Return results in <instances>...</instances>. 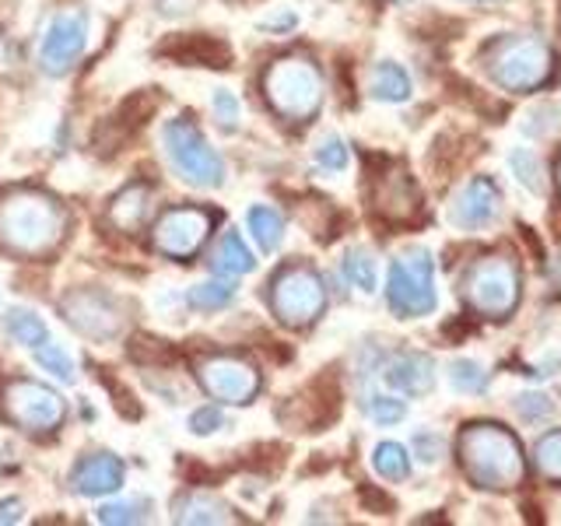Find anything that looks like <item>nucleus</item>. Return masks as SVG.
Segmentation results:
<instances>
[{
  "label": "nucleus",
  "instance_id": "72a5a7b5",
  "mask_svg": "<svg viewBox=\"0 0 561 526\" xmlns=\"http://www.w3.org/2000/svg\"><path fill=\"white\" fill-rule=\"evenodd\" d=\"M22 67H25V53H22V46H18L11 35L0 28V78H8V81H14V78H22Z\"/></svg>",
  "mask_w": 561,
  "mask_h": 526
},
{
  "label": "nucleus",
  "instance_id": "4be33fe9",
  "mask_svg": "<svg viewBox=\"0 0 561 526\" xmlns=\"http://www.w3.org/2000/svg\"><path fill=\"white\" fill-rule=\"evenodd\" d=\"M368 92H373V99H379V102H408L411 99V78H408V70H403L400 64H393V60L376 64Z\"/></svg>",
  "mask_w": 561,
  "mask_h": 526
},
{
  "label": "nucleus",
  "instance_id": "dca6fc26",
  "mask_svg": "<svg viewBox=\"0 0 561 526\" xmlns=\"http://www.w3.org/2000/svg\"><path fill=\"white\" fill-rule=\"evenodd\" d=\"M502 190L491 175H473V180L456 193L449 204V221L456 228H484L499 218Z\"/></svg>",
  "mask_w": 561,
  "mask_h": 526
},
{
  "label": "nucleus",
  "instance_id": "9d476101",
  "mask_svg": "<svg viewBox=\"0 0 561 526\" xmlns=\"http://www.w3.org/2000/svg\"><path fill=\"white\" fill-rule=\"evenodd\" d=\"M64 320L75 327L78 333L92 341H113L127 327V316H123V306L110 291L102 288H75L64 295Z\"/></svg>",
  "mask_w": 561,
  "mask_h": 526
},
{
  "label": "nucleus",
  "instance_id": "2eb2a0df",
  "mask_svg": "<svg viewBox=\"0 0 561 526\" xmlns=\"http://www.w3.org/2000/svg\"><path fill=\"white\" fill-rule=\"evenodd\" d=\"M341 411V393L333 379H316L309 382L302 393L291 397L285 408H280V421H285L288 428L295 432H316L327 421H333V414Z\"/></svg>",
  "mask_w": 561,
  "mask_h": 526
},
{
  "label": "nucleus",
  "instance_id": "c9c22d12",
  "mask_svg": "<svg viewBox=\"0 0 561 526\" xmlns=\"http://www.w3.org/2000/svg\"><path fill=\"white\" fill-rule=\"evenodd\" d=\"M316 162H320L323 169H330V172H341L347 165V145L341 137L320 140V148H316Z\"/></svg>",
  "mask_w": 561,
  "mask_h": 526
},
{
  "label": "nucleus",
  "instance_id": "0eeeda50",
  "mask_svg": "<svg viewBox=\"0 0 561 526\" xmlns=\"http://www.w3.org/2000/svg\"><path fill=\"white\" fill-rule=\"evenodd\" d=\"M162 145L172 169L180 172V180H186L190 186L201 190H215L225 183V162L221 155L204 140L201 127L193 119L180 116L169 119L162 127Z\"/></svg>",
  "mask_w": 561,
  "mask_h": 526
},
{
  "label": "nucleus",
  "instance_id": "37998d69",
  "mask_svg": "<svg viewBox=\"0 0 561 526\" xmlns=\"http://www.w3.org/2000/svg\"><path fill=\"white\" fill-rule=\"evenodd\" d=\"M554 180H558V193H561V155H558V162H554Z\"/></svg>",
  "mask_w": 561,
  "mask_h": 526
},
{
  "label": "nucleus",
  "instance_id": "f704fd0d",
  "mask_svg": "<svg viewBox=\"0 0 561 526\" xmlns=\"http://www.w3.org/2000/svg\"><path fill=\"white\" fill-rule=\"evenodd\" d=\"M365 411L376 425H397V421H403V414H408L403 400H393V397H368Z\"/></svg>",
  "mask_w": 561,
  "mask_h": 526
},
{
  "label": "nucleus",
  "instance_id": "1a4fd4ad",
  "mask_svg": "<svg viewBox=\"0 0 561 526\" xmlns=\"http://www.w3.org/2000/svg\"><path fill=\"white\" fill-rule=\"evenodd\" d=\"M386 298L400 320L428 316L438 306L435 295V267L428 253H411L390 263V281H386Z\"/></svg>",
  "mask_w": 561,
  "mask_h": 526
},
{
  "label": "nucleus",
  "instance_id": "393cba45",
  "mask_svg": "<svg viewBox=\"0 0 561 526\" xmlns=\"http://www.w3.org/2000/svg\"><path fill=\"white\" fill-rule=\"evenodd\" d=\"M4 327H8V338L18 341V344H25V347H39V344L49 341L46 323H43L32 309H11V312H8V320H4Z\"/></svg>",
  "mask_w": 561,
  "mask_h": 526
},
{
  "label": "nucleus",
  "instance_id": "f03ea898",
  "mask_svg": "<svg viewBox=\"0 0 561 526\" xmlns=\"http://www.w3.org/2000/svg\"><path fill=\"white\" fill-rule=\"evenodd\" d=\"M456 456H460L467 478L488 491L516 488L526 478V456L519 438L502 425H491V421L467 425L456 438Z\"/></svg>",
  "mask_w": 561,
  "mask_h": 526
},
{
  "label": "nucleus",
  "instance_id": "39448f33",
  "mask_svg": "<svg viewBox=\"0 0 561 526\" xmlns=\"http://www.w3.org/2000/svg\"><path fill=\"white\" fill-rule=\"evenodd\" d=\"M267 302L277 316V323H285L291 330L312 327L327 309V285L306 263H288L274 274L267 285Z\"/></svg>",
  "mask_w": 561,
  "mask_h": 526
},
{
  "label": "nucleus",
  "instance_id": "4468645a",
  "mask_svg": "<svg viewBox=\"0 0 561 526\" xmlns=\"http://www.w3.org/2000/svg\"><path fill=\"white\" fill-rule=\"evenodd\" d=\"M88 43V22L84 14H57L49 22L46 35H43V46H39V64L49 78H64L70 67L81 60Z\"/></svg>",
  "mask_w": 561,
  "mask_h": 526
},
{
  "label": "nucleus",
  "instance_id": "6e6552de",
  "mask_svg": "<svg viewBox=\"0 0 561 526\" xmlns=\"http://www.w3.org/2000/svg\"><path fill=\"white\" fill-rule=\"evenodd\" d=\"M0 403H4L8 421H14L18 428L25 432H57L67 418V403L57 390H49L46 382L35 379H11L0 393Z\"/></svg>",
  "mask_w": 561,
  "mask_h": 526
},
{
  "label": "nucleus",
  "instance_id": "a878e982",
  "mask_svg": "<svg viewBox=\"0 0 561 526\" xmlns=\"http://www.w3.org/2000/svg\"><path fill=\"white\" fill-rule=\"evenodd\" d=\"M373 467H376L379 478H386V481H408L411 456H408V449H403L400 443H379L376 453H373Z\"/></svg>",
  "mask_w": 561,
  "mask_h": 526
},
{
  "label": "nucleus",
  "instance_id": "7ed1b4c3",
  "mask_svg": "<svg viewBox=\"0 0 561 526\" xmlns=\"http://www.w3.org/2000/svg\"><path fill=\"white\" fill-rule=\"evenodd\" d=\"M481 64L505 92H537L554 75V53L537 35H499L481 53Z\"/></svg>",
  "mask_w": 561,
  "mask_h": 526
},
{
  "label": "nucleus",
  "instance_id": "412c9836",
  "mask_svg": "<svg viewBox=\"0 0 561 526\" xmlns=\"http://www.w3.org/2000/svg\"><path fill=\"white\" fill-rule=\"evenodd\" d=\"M172 519L175 523H232V508L228 502L207 495V491H190V495H180L172 502Z\"/></svg>",
  "mask_w": 561,
  "mask_h": 526
},
{
  "label": "nucleus",
  "instance_id": "5701e85b",
  "mask_svg": "<svg viewBox=\"0 0 561 526\" xmlns=\"http://www.w3.org/2000/svg\"><path fill=\"white\" fill-rule=\"evenodd\" d=\"M210 267H215L218 274H225V277H239V274H250L256 267V260H253L250 245L242 242L239 232H225L215 260H210Z\"/></svg>",
  "mask_w": 561,
  "mask_h": 526
},
{
  "label": "nucleus",
  "instance_id": "7c9ffc66",
  "mask_svg": "<svg viewBox=\"0 0 561 526\" xmlns=\"http://www.w3.org/2000/svg\"><path fill=\"white\" fill-rule=\"evenodd\" d=\"M449 382L460 393H481V390H488V373H484V365H478V362L456 358L449 365Z\"/></svg>",
  "mask_w": 561,
  "mask_h": 526
},
{
  "label": "nucleus",
  "instance_id": "a211bd4d",
  "mask_svg": "<svg viewBox=\"0 0 561 526\" xmlns=\"http://www.w3.org/2000/svg\"><path fill=\"white\" fill-rule=\"evenodd\" d=\"M386 386H393L397 393H408V397H417V393H428L432 382H435V365L428 355H421V351H400L390 362H386V373H382Z\"/></svg>",
  "mask_w": 561,
  "mask_h": 526
},
{
  "label": "nucleus",
  "instance_id": "cd10ccee",
  "mask_svg": "<svg viewBox=\"0 0 561 526\" xmlns=\"http://www.w3.org/2000/svg\"><path fill=\"white\" fill-rule=\"evenodd\" d=\"M534 467L540 478L548 481H561V428L548 432L540 438V443L534 446Z\"/></svg>",
  "mask_w": 561,
  "mask_h": 526
},
{
  "label": "nucleus",
  "instance_id": "e433bc0d",
  "mask_svg": "<svg viewBox=\"0 0 561 526\" xmlns=\"http://www.w3.org/2000/svg\"><path fill=\"white\" fill-rule=\"evenodd\" d=\"M210 105H215V119L221 123V130H236V119H239V99L228 92V88H218L215 99H210Z\"/></svg>",
  "mask_w": 561,
  "mask_h": 526
},
{
  "label": "nucleus",
  "instance_id": "aec40b11",
  "mask_svg": "<svg viewBox=\"0 0 561 526\" xmlns=\"http://www.w3.org/2000/svg\"><path fill=\"white\" fill-rule=\"evenodd\" d=\"M162 57H172L180 64H201V67H228L232 64V49L221 39H210V35H175V39L158 46Z\"/></svg>",
  "mask_w": 561,
  "mask_h": 526
},
{
  "label": "nucleus",
  "instance_id": "f8f14e48",
  "mask_svg": "<svg viewBox=\"0 0 561 526\" xmlns=\"http://www.w3.org/2000/svg\"><path fill=\"white\" fill-rule=\"evenodd\" d=\"M215 221L218 215H210L207 207H169L151 228L154 250L169 260H190L215 232Z\"/></svg>",
  "mask_w": 561,
  "mask_h": 526
},
{
  "label": "nucleus",
  "instance_id": "423d86ee",
  "mask_svg": "<svg viewBox=\"0 0 561 526\" xmlns=\"http://www.w3.org/2000/svg\"><path fill=\"white\" fill-rule=\"evenodd\" d=\"M519 267L508 256H484L463 274V302L488 320H505L519 306Z\"/></svg>",
  "mask_w": 561,
  "mask_h": 526
},
{
  "label": "nucleus",
  "instance_id": "c756f323",
  "mask_svg": "<svg viewBox=\"0 0 561 526\" xmlns=\"http://www.w3.org/2000/svg\"><path fill=\"white\" fill-rule=\"evenodd\" d=\"M344 277L355 285L358 291H376V260L373 253H365V250H351L344 256Z\"/></svg>",
  "mask_w": 561,
  "mask_h": 526
},
{
  "label": "nucleus",
  "instance_id": "473e14b6",
  "mask_svg": "<svg viewBox=\"0 0 561 526\" xmlns=\"http://www.w3.org/2000/svg\"><path fill=\"white\" fill-rule=\"evenodd\" d=\"M508 165H513V172L519 175V183H523L526 190H534V193H543L540 165H537L534 151H526V148H516L513 155H508Z\"/></svg>",
  "mask_w": 561,
  "mask_h": 526
},
{
  "label": "nucleus",
  "instance_id": "4c0bfd02",
  "mask_svg": "<svg viewBox=\"0 0 561 526\" xmlns=\"http://www.w3.org/2000/svg\"><path fill=\"white\" fill-rule=\"evenodd\" d=\"M516 411L526 421H540V418H548L554 411V403H551V397H543V393H523V397H516Z\"/></svg>",
  "mask_w": 561,
  "mask_h": 526
},
{
  "label": "nucleus",
  "instance_id": "6ab92c4d",
  "mask_svg": "<svg viewBox=\"0 0 561 526\" xmlns=\"http://www.w3.org/2000/svg\"><path fill=\"white\" fill-rule=\"evenodd\" d=\"M154 207V186L148 183H130L127 190H119L110 210H105V221H110L116 232H137L140 225L151 218Z\"/></svg>",
  "mask_w": 561,
  "mask_h": 526
},
{
  "label": "nucleus",
  "instance_id": "2f4dec72",
  "mask_svg": "<svg viewBox=\"0 0 561 526\" xmlns=\"http://www.w3.org/2000/svg\"><path fill=\"white\" fill-rule=\"evenodd\" d=\"M35 362H39L46 373H53L57 379H64V382H75V376H78V368H75V362H70L60 347H53V344H39L35 347Z\"/></svg>",
  "mask_w": 561,
  "mask_h": 526
},
{
  "label": "nucleus",
  "instance_id": "b1692460",
  "mask_svg": "<svg viewBox=\"0 0 561 526\" xmlns=\"http://www.w3.org/2000/svg\"><path fill=\"white\" fill-rule=\"evenodd\" d=\"M245 225H250V232L260 242L263 253H274L277 245H280V239H285V218H280L277 210L267 207V204L250 207V215H245Z\"/></svg>",
  "mask_w": 561,
  "mask_h": 526
},
{
  "label": "nucleus",
  "instance_id": "c85d7f7f",
  "mask_svg": "<svg viewBox=\"0 0 561 526\" xmlns=\"http://www.w3.org/2000/svg\"><path fill=\"white\" fill-rule=\"evenodd\" d=\"M151 513V502L148 499H127V502H110L99 508V523H110V526H127V523H145Z\"/></svg>",
  "mask_w": 561,
  "mask_h": 526
},
{
  "label": "nucleus",
  "instance_id": "bb28decb",
  "mask_svg": "<svg viewBox=\"0 0 561 526\" xmlns=\"http://www.w3.org/2000/svg\"><path fill=\"white\" fill-rule=\"evenodd\" d=\"M236 298V285L232 281H204V285H193L186 302L201 312H215V309H225L228 302Z\"/></svg>",
  "mask_w": 561,
  "mask_h": 526
},
{
  "label": "nucleus",
  "instance_id": "ea45409f",
  "mask_svg": "<svg viewBox=\"0 0 561 526\" xmlns=\"http://www.w3.org/2000/svg\"><path fill=\"white\" fill-rule=\"evenodd\" d=\"M414 449L421 453V460H425V464H435L438 456H443V438L421 432V435H414Z\"/></svg>",
  "mask_w": 561,
  "mask_h": 526
},
{
  "label": "nucleus",
  "instance_id": "f3484780",
  "mask_svg": "<svg viewBox=\"0 0 561 526\" xmlns=\"http://www.w3.org/2000/svg\"><path fill=\"white\" fill-rule=\"evenodd\" d=\"M123 484V460L113 453H88L70 467V488L84 499L113 495Z\"/></svg>",
  "mask_w": 561,
  "mask_h": 526
},
{
  "label": "nucleus",
  "instance_id": "c03bdc74",
  "mask_svg": "<svg viewBox=\"0 0 561 526\" xmlns=\"http://www.w3.org/2000/svg\"><path fill=\"white\" fill-rule=\"evenodd\" d=\"M558 32H561V0H558Z\"/></svg>",
  "mask_w": 561,
  "mask_h": 526
},
{
  "label": "nucleus",
  "instance_id": "ddd939ff",
  "mask_svg": "<svg viewBox=\"0 0 561 526\" xmlns=\"http://www.w3.org/2000/svg\"><path fill=\"white\" fill-rule=\"evenodd\" d=\"M207 397L221 403H250L260 393V373L239 355H210L197 365Z\"/></svg>",
  "mask_w": 561,
  "mask_h": 526
},
{
  "label": "nucleus",
  "instance_id": "58836bf2",
  "mask_svg": "<svg viewBox=\"0 0 561 526\" xmlns=\"http://www.w3.org/2000/svg\"><path fill=\"white\" fill-rule=\"evenodd\" d=\"M221 425H225V414H221V408H215V403L190 414V432L193 435H210V432H218Z\"/></svg>",
  "mask_w": 561,
  "mask_h": 526
},
{
  "label": "nucleus",
  "instance_id": "9b49d317",
  "mask_svg": "<svg viewBox=\"0 0 561 526\" xmlns=\"http://www.w3.org/2000/svg\"><path fill=\"white\" fill-rule=\"evenodd\" d=\"M368 204L386 225H414L421 218V190L400 162H382L368 180Z\"/></svg>",
  "mask_w": 561,
  "mask_h": 526
},
{
  "label": "nucleus",
  "instance_id": "a19ab883",
  "mask_svg": "<svg viewBox=\"0 0 561 526\" xmlns=\"http://www.w3.org/2000/svg\"><path fill=\"white\" fill-rule=\"evenodd\" d=\"M140 344H145V338H137ZM140 344H130V355L137 358V362H145L148 355H145V351H140ZM151 358H169V347H165V341H154L151 338Z\"/></svg>",
  "mask_w": 561,
  "mask_h": 526
},
{
  "label": "nucleus",
  "instance_id": "f257e3e1",
  "mask_svg": "<svg viewBox=\"0 0 561 526\" xmlns=\"http://www.w3.org/2000/svg\"><path fill=\"white\" fill-rule=\"evenodd\" d=\"M70 228L67 207L46 190H8L0 197V250L22 260H43L57 253Z\"/></svg>",
  "mask_w": 561,
  "mask_h": 526
},
{
  "label": "nucleus",
  "instance_id": "79ce46f5",
  "mask_svg": "<svg viewBox=\"0 0 561 526\" xmlns=\"http://www.w3.org/2000/svg\"><path fill=\"white\" fill-rule=\"evenodd\" d=\"M25 516V505L18 502V499H4L0 502V523H18Z\"/></svg>",
  "mask_w": 561,
  "mask_h": 526
},
{
  "label": "nucleus",
  "instance_id": "20e7f679",
  "mask_svg": "<svg viewBox=\"0 0 561 526\" xmlns=\"http://www.w3.org/2000/svg\"><path fill=\"white\" fill-rule=\"evenodd\" d=\"M263 99L285 123H309L323 105V75L309 57H280L263 70Z\"/></svg>",
  "mask_w": 561,
  "mask_h": 526
}]
</instances>
